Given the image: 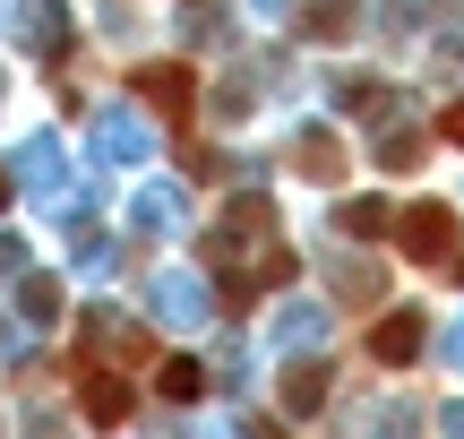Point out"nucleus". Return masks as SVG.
<instances>
[{"mask_svg": "<svg viewBox=\"0 0 464 439\" xmlns=\"http://www.w3.org/2000/svg\"><path fill=\"white\" fill-rule=\"evenodd\" d=\"M439 130H448V138H456V147H464V103H448V121H439Z\"/></svg>", "mask_w": 464, "mask_h": 439, "instance_id": "1a4fd4ad", "label": "nucleus"}, {"mask_svg": "<svg viewBox=\"0 0 464 439\" xmlns=\"http://www.w3.org/2000/svg\"><path fill=\"white\" fill-rule=\"evenodd\" d=\"M456 285H464V259H456Z\"/></svg>", "mask_w": 464, "mask_h": 439, "instance_id": "9d476101", "label": "nucleus"}, {"mask_svg": "<svg viewBox=\"0 0 464 439\" xmlns=\"http://www.w3.org/2000/svg\"><path fill=\"white\" fill-rule=\"evenodd\" d=\"M138 95H147L164 121H189V69H181V61H164V69H138Z\"/></svg>", "mask_w": 464, "mask_h": 439, "instance_id": "f03ea898", "label": "nucleus"}, {"mask_svg": "<svg viewBox=\"0 0 464 439\" xmlns=\"http://www.w3.org/2000/svg\"><path fill=\"white\" fill-rule=\"evenodd\" d=\"M155 388H164L172 405H198V388H207V371H198V362H189V354H164V362H155Z\"/></svg>", "mask_w": 464, "mask_h": 439, "instance_id": "39448f33", "label": "nucleus"}, {"mask_svg": "<svg viewBox=\"0 0 464 439\" xmlns=\"http://www.w3.org/2000/svg\"><path fill=\"white\" fill-rule=\"evenodd\" d=\"M293 164H301V172H318V181H335V172H344V155H335V138H310Z\"/></svg>", "mask_w": 464, "mask_h": 439, "instance_id": "0eeeda50", "label": "nucleus"}, {"mask_svg": "<svg viewBox=\"0 0 464 439\" xmlns=\"http://www.w3.org/2000/svg\"><path fill=\"white\" fill-rule=\"evenodd\" d=\"M370 354H379L387 371H404V362L421 354V319H413V310H387V319H379V337H370Z\"/></svg>", "mask_w": 464, "mask_h": 439, "instance_id": "20e7f679", "label": "nucleus"}, {"mask_svg": "<svg viewBox=\"0 0 464 439\" xmlns=\"http://www.w3.org/2000/svg\"><path fill=\"white\" fill-rule=\"evenodd\" d=\"M78 414H86L95 431H121V423H130V388H121L112 371H95V379L78 388Z\"/></svg>", "mask_w": 464, "mask_h": 439, "instance_id": "7ed1b4c3", "label": "nucleus"}, {"mask_svg": "<svg viewBox=\"0 0 464 439\" xmlns=\"http://www.w3.org/2000/svg\"><path fill=\"white\" fill-rule=\"evenodd\" d=\"M379 224H387V207H379V199H370V207L353 199V207H344V233H379Z\"/></svg>", "mask_w": 464, "mask_h": 439, "instance_id": "6e6552de", "label": "nucleus"}, {"mask_svg": "<svg viewBox=\"0 0 464 439\" xmlns=\"http://www.w3.org/2000/svg\"><path fill=\"white\" fill-rule=\"evenodd\" d=\"M318 388H327V371H293V379H284V405H293V414L327 405V396H318Z\"/></svg>", "mask_w": 464, "mask_h": 439, "instance_id": "423d86ee", "label": "nucleus"}, {"mask_svg": "<svg viewBox=\"0 0 464 439\" xmlns=\"http://www.w3.org/2000/svg\"><path fill=\"white\" fill-rule=\"evenodd\" d=\"M396 241H404V259H421V268H439V259H448V241H456V216L448 207H404V224H396Z\"/></svg>", "mask_w": 464, "mask_h": 439, "instance_id": "f257e3e1", "label": "nucleus"}]
</instances>
